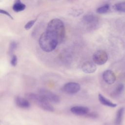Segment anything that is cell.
<instances>
[{"mask_svg":"<svg viewBox=\"0 0 125 125\" xmlns=\"http://www.w3.org/2000/svg\"><path fill=\"white\" fill-rule=\"evenodd\" d=\"M26 99L31 100L42 109L50 112L54 110V108L50 102L45 100L39 94L27 93L25 94Z\"/></svg>","mask_w":125,"mask_h":125,"instance_id":"cell-3","label":"cell"},{"mask_svg":"<svg viewBox=\"0 0 125 125\" xmlns=\"http://www.w3.org/2000/svg\"><path fill=\"white\" fill-rule=\"evenodd\" d=\"M59 43L58 40L54 36L46 31L41 35L39 40L41 48L46 52L53 51Z\"/></svg>","mask_w":125,"mask_h":125,"instance_id":"cell-2","label":"cell"},{"mask_svg":"<svg viewBox=\"0 0 125 125\" xmlns=\"http://www.w3.org/2000/svg\"><path fill=\"white\" fill-rule=\"evenodd\" d=\"M82 20L84 23L90 26V27H93L95 26L98 21L97 17L95 15L91 14L86 15L83 16Z\"/></svg>","mask_w":125,"mask_h":125,"instance_id":"cell-11","label":"cell"},{"mask_svg":"<svg viewBox=\"0 0 125 125\" xmlns=\"http://www.w3.org/2000/svg\"><path fill=\"white\" fill-rule=\"evenodd\" d=\"M37 19H35L31 20V21H29L28 22H27L25 24V25H24V28L26 30L30 29L33 26V25L35 24V23L37 21Z\"/></svg>","mask_w":125,"mask_h":125,"instance_id":"cell-18","label":"cell"},{"mask_svg":"<svg viewBox=\"0 0 125 125\" xmlns=\"http://www.w3.org/2000/svg\"><path fill=\"white\" fill-rule=\"evenodd\" d=\"M109 9V5L108 4H106L98 7L96 10V12L100 14H105L108 11Z\"/></svg>","mask_w":125,"mask_h":125,"instance_id":"cell-16","label":"cell"},{"mask_svg":"<svg viewBox=\"0 0 125 125\" xmlns=\"http://www.w3.org/2000/svg\"><path fill=\"white\" fill-rule=\"evenodd\" d=\"M16 104L21 108L27 109L30 106V104L27 99L23 98L20 96H16L15 98Z\"/></svg>","mask_w":125,"mask_h":125,"instance_id":"cell-10","label":"cell"},{"mask_svg":"<svg viewBox=\"0 0 125 125\" xmlns=\"http://www.w3.org/2000/svg\"><path fill=\"white\" fill-rule=\"evenodd\" d=\"M108 56L105 51L99 50L96 51L93 55L92 60L94 62L98 65H103L107 61Z\"/></svg>","mask_w":125,"mask_h":125,"instance_id":"cell-5","label":"cell"},{"mask_svg":"<svg viewBox=\"0 0 125 125\" xmlns=\"http://www.w3.org/2000/svg\"><path fill=\"white\" fill-rule=\"evenodd\" d=\"M113 9L118 12H125V1L119 2L113 6Z\"/></svg>","mask_w":125,"mask_h":125,"instance_id":"cell-15","label":"cell"},{"mask_svg":"<svg viewBox=\"0 0 125 125\" xmlns=\"http://www.w3.org/2000/svg\"><path fill=\"white\" fill-rule=\"evenodd\" d=\"M0 13H1V14H4V15H6L7 16H8V17H9L10 19H11L12 20H13L14 19V18H13V17L11 15V14L8 12H7V11H6V10H3V9H0Z\"/></svg>","mask_w":125,"mask_h":125,"instance_id":"cell-22","label":"cell"},{"mask_svg":"<svg viewBox=\"0 0 125 125\" xmlns=\"http://www.w3.org/2000/svg\"><path fill=\"white\" fill-rule=\"evenodd\" d=\"M81 89L79 83L76 82H69L65 83L62 87V90L68 94H75L78 93Z\"/></svg>","mask_w":125,"mask_h":125,"instance_id":"cell-6","label":"cell"},{"mask_svg":"<svg viewBox=\"0 0 125 125\" xmlns=\"http://www.w3.org/2000/svg\"><path fill=\"white\" fill-rule=\"evenodd\" d=\"M124 113V108H121L118 110L116 114V116L115 121V124L116 125H120L121 124Z\"/></svg>","mask_w":125,"mask_h":125,"instance_id":"cell-14","label":"cell"},{"mask_svg":"<svg viewBox=\"0 0 125 125\" xmlns=\"http://www.w3.org/2000/svg\"><path fill=\"white\" fill-rule=\"evenodd\" d=\"M103 78L104 82L109 84L113 83L116 81V76L113 71L106 70L103 73Z\"/></svg>","mask_w":125,"mask_h":125,"instance_id":"cell-9","label":"cell"},{"mask_svg":"<svg viewBox=\"0 0 125 125\" xmlns=\"http://www.w3.org/2000/svg\"><path fill=\"white\" fill-rule=\"evenodd\" d=\"M17 46V43L15 42H12L10 43V45H9V54H12L13 52L14 51V50L16 49Z\"/></svg>","mask_w":125,"mask_h":125,"instance_id":"cell-19","label":"cell"},{"mask_svg":"<svg viewBox=\"0 0 125 125\" xmlns=\"http://www.w3.org/2000/svg\"><path fill=\"white\" fill-rule=\"evenodd\" d=\"M125 88V86L123 84L121 83L120 84H119L116 88L115 89V91L113 92V94L114 95H120L121 93H122V92L124 91V89Z\"/></svg>","mask_w":125,"mask_h":125,"instance_id":"cell-17","label":"cell"},{"mask_svg":"<svg viewBox=\"0 0 125 125\" xmlns=\"http://www.w3.org/2000/svg\"><path fill=\"white\" fill-rule=\"evenodd\" d=\"M97 69L96 63L94 62L87 61L84 62L82 66V70L87 74H91L95 72Z\"/></svg>","mask_w":125,"mask_h":125,"instance_id":"cell-7","label":"cell"},{"mask_svg":"<svg viewBox=\"0 0 125 125\" xmlns=\"http://www.w3.org/2000/svg\"><path fill=\"white\" fill-rule=\"evenodd\" d=\"M71 112L77 115L85 116L89 112V108L86 106H74L71 108Z\"/></svg>","mask_w":125,"mask_h":125,"instance_id":"cell-8","label":"cell"},{"mask_svg":"<svg viewBox=\"0 0 125 125\" xmlns=\"http://www.w3.org/2000/svg\"><path fill=\"white\" fill-rule=\"evenodd\" d=\"M18 63V58L16 55H12L10 60V64L13 66H16Z\"/></svg>","mask_w":125,"mask_h":125,"instance_id":"cell-20","label":"cell"},{"mask_svg":"<svg viewBox=\"0 0 125 125\" xmlns=\"http://www.w3.org/2000/svg\"><path fill=\"white\" fill-rule=\"evenodd\" d=\"M26 8L25 4L22 3L21 0H15L13 5V10L16 12H19L23 11Z\"/></svg>","mask_w":125,"mask_h":125,"instance_id":"cell-13","label":"cell"},{"mask_svg":"<svg viewBox=\"0 0 125 125\" xmlns=\"http://www.w3.org/2000/svg\"><path fill=\"white\" fill-rule=\"evenodd\" d=\"M98 99L101 104L104 105L106 106L111 107H115L117 106L116 104H114L109 101L108 99L104 97L102 94H99L98 95Z\"/></svg>","mask_w":125,"mask_h":125,"instance_id":"cell-12","label":"cell"},{"mask_svg":"<svg viewBox=\"0 0 125 125\" xmlns=\"http://www.w3.org/2000/svg\"><path fill=\"white\" fill-rule=\"evenodd\" d=\"M46 31L54 36L61 42L65 35V29L63 22L59 19H53L48 23Z\"/></svg>","mask_w":125,"mask_h":125,"instance_id":"cell-1","label":"cell"},{"mask_svg":"<svg viewBox=\"0 0 125 125\" xmlns=\"http://www.w3.org/2000/svg\"><path fill=\"white\" fill-rule=\"evenodd\" d=\"M39 94L45 100L53 103H58L60 101V97L54 93L45 88H40L38 90Z\"/></svg>","mask_w":125,"mask_h":125,"instance_id":"cell-4","label":"cell"},{"mask_svg":"<svg viewBox=\"0 0 125 125\" xmlns=\"http://www.w3.org/2000/svg\"><path fill=\"white\" fill-rule=\"evenodd\" d=\"M85 116L88 117V118H96L98 117V114L96 112H91V113H88Z\"/></svg>","mask_w":125,"mask_h":125,"instance_id":"cell-21","label":"cell"}]
</instances>
